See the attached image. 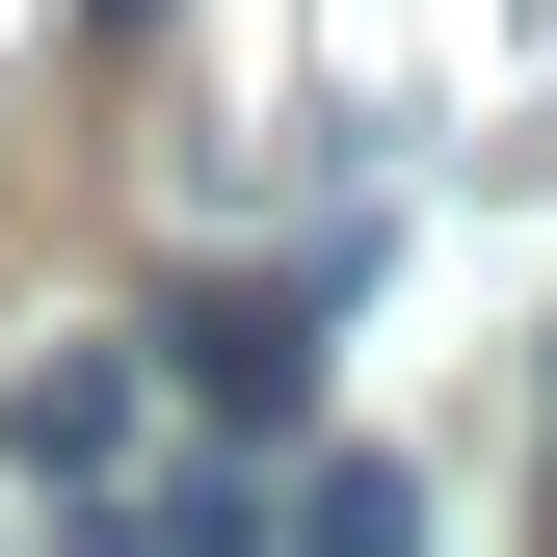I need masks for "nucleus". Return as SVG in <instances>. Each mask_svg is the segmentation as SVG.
Masks as SVG:
<instances>
[{
  "label": "nucleus",
  "mask_w": 557,
  "mask_h": 557,
  "mask_svg": "<svg viewBox=\"0 0 557 557\" xmlns=\"http://www.w3.org/2000/svg\"><path fill=\"white\" fill-rule=\"evenodd\" d=\"M0 451H27L53 505H107V478H133V345H53V372L0 398Z\"/></svg>",
  "instance_id": "f257e3e1"
},
{
  "label": "nucleus",
  "mask_w": 557,
  "mask_h": 557,
  "mask_svg": "<svg viewBox=\"0 0 557 557\" xmlns=\"http://www.w3.org/2000/svg\"><path fill=\"white\" fill-rule=\"evenodd\" d=\"M160 345H186V398H239V425H293V398H319V293H186Z\"/></svg>",
  "instance_id": "f03ea898"
},
{
  "label": "nucleus",
  "mask_w": 557,
  "mask_h": 557,
  "mask_svg": "<svg viewBox=\"0 0 557 557\" xmlns=\"http://www.w3.org/2000/svg\"><path fill=\"white\" fill-rule=\"evenodd\" d=\"M107 27H160V0H107Z\"/></svg>",
  "instance_id": "7ed1b4c3"
}]
</instances>
